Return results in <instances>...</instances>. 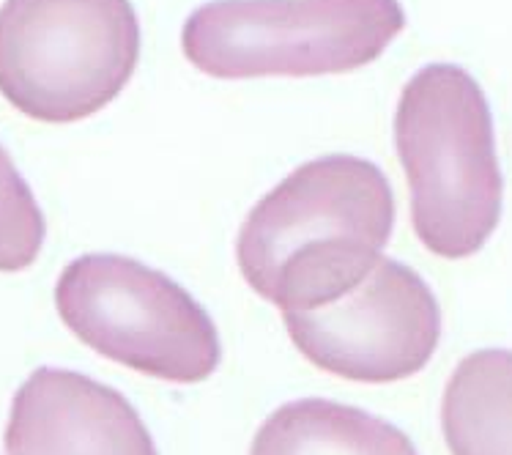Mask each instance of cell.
<instances>
[{"label": "cell", "mask_w": 512, "mask_h": 455, "mask_svg": "<svg viewBox=\"0 0 512 455\" xmlns=\"http://www.w3.org/2000/svg\"><path fill=\"white\" fill-rule=\"evenodd\" d=\"M395 195L373 162L329 154L296 168L241 225L236 258L250 288L285 313L332 305L381 261Z\"/></svg>", "instance_id": "obj_1"}, {"label": "cell", "mask_w": 512, "mask_h": 455, "mask_svg": "<svg viewBox=\"0 0 512 455\" xmlns=\"http://www.w3.org/2000/svg\"><path fill=\"white\" fill-rule=\"evenodd\" d=\"M395 146L419 242L452 261L480 253L502 220L504 195L480 83L455 64L422 66L400 94Z\"/></svg>", "instance_id": "obj_2"}, {"label": "cell", "mask_w": 512, "mask_h": 455, "mask_svg": "<svg viewBox=\"0 0 512 455\" xmlns=\"http://www.w3.org/2000/svg\"><path fill=\"white\" fill-rule=\"evenodd\" d=\"M403 28L400 0H211L184 22L181 47L217 80L343 75Z\"/></svg>", "instance_id": "obj_3"}, {"label": "cell", "mask_w": 512, "mask_h": 455, "mask_svg": "<svg viewBox=\"0 0 512 455\" xmlns=\"http://www.w3.org/2000/svg\"><path fill=\"white\" fill-rule=\"evenodd\" d=\"M140 58L129 0H6L0 94L22 116L72 124L121 94Z\"/></svg>", "instance_id": "obj_4"}, {"label": "cell", "mask_w": 512, "mask_h": 455, "mask_svg": "<svg viewBox=\"0 0 512 455\" xmlns=\"http://www.w3.org/2000/svg\"><path fill=\"white\" fill-rule=\"evenodd\" d=\"M55 307L88 349L154 379L195 384L222 360L211 316L151 266L126 255H83L63 269Z\"/></svg>", "instance_id": "obj_5"}, {"label": "cell", "mask_w": 512, "mask_h": 455, "mask_svg": "<svg viewBox=\"0 0 512 455\" xmlns=\"http://www.w3.org/2000/svg\"><path fill=\"white\" fill-rule=\"evenodd\" d=\"M293 346L340 379L389 384L419 373L441 340V310L430 286L400 261L373 272L332 305L285 313Z\"/></svg>", "instance_id": "obj_6"}, {"label": "cell", "mask_w": 512, "mask_h": 455, "mask_svg": "<svg viewBox=\"0 0 512 455\" xmlns=\"http://www.w3.org/2000/svg\"><path fill=\"white\" fill-rule=\"evenodd\" d=\"M6 455H159L135 406L107 384L39 368L11 401Z\"/></svg>", "instance_id": "obj_7"}, {"label": "cell", "mask_w": 512, "mask_h": 455, "mask_svg": "<svg viewBox=\"0 0 512 455\" xmlns=\"http://www.w3.org/2000/svg\"><path fill=\"white\" fill-rule=\"evenodd\" d=\"M250 455H419L400 428L345 403L304 398L280 406Z\"/></svg>", "instance_id": "obj_8"}, {"label": "cell", "mask_w": 512, "mask_h": 455, "mask_svg": "<svg viewBox=\"0 0 512 455\" xmlns=\"http://www.w3.org/2000/svg\"><path fill=\"white\" fill-rule=\"evenodd\" d=\"M452 455H512V351L482 349L460 360L441 398Z\"/></svg>", "instance_id": "obj_9"}, {"label": "cell", "mask_w": 512, "mask_h": 455, "mask_svg": "<svg viewBox=\"0 0 512 455\" xmlns=\"http://www.w3.org/2000/svg\"><path fill=\"white\" fill-rule=\"evenodd\" d=\"M44 233V214L28 181L0 146V272L28 269L42 250Z\"/></svg>", "instance_id": "obj_10"}]
</instances>
